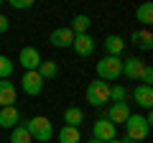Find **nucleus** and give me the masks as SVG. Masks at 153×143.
Listing matches in <instances>:
<instances>
[{"label":"nucleus","mask_w":153,"mask_h":143,"mask_svg":"<svg viewBox=\"0 0 153 143\" xmlns=\"http://www.w3.org/2000/svg\"><path fill=\"white\" fill-rule=\"evenodd\" d=\"M23 125L31 133V138H36V141H41V143H49L51 138H54V123L46 115H33V118H28Z\"/></svg>","instance_id":"f257e3e1"},{"label":"nucleus","mask_w":153,"mask_h":143,"mask_svg":"<svg viewBox=\"0 0 153 143\" xmlns=\"http://www.w3.org/2000/svg\"><path fill=\"white\" fill-rule=\"evenodd\" d=\"M117 77H123V59L120 56H102L97 61V79L110 84Z\"/></svg>","instance_id":"f03ea898"},{"label":"nucleus","mask_w":153,"mask_h":143,"mask_svg":"<svg viewBox=\"0 0 153 143\" xmlns=\"http://www.w3.org/2000/svg\"><path fill=\"white\" fill-rule=\"evenodd\" d=\"M84 97H87V102L92 105V107H102V105L110 102V84L102 82V79H94V82L87 84Z\"/></svg>","instance_id":"7ed1b4c3"},{"label":"nucleus","mask_w":153,"mask_h":143,"mask_svg":"<svg viewBox=\"0 0 153 143\" xmlns=\"http://www.w3.org/2000/svg\"><path fill=\"white\" fill-rule=\"evenodd\" d=\"M125 133H128V141H138V143H143L148 138V133H151V123L146 120L143 115H130L125 120Z\"/></svg>","instance_id":"20e7f679"},{"label":"nucleus","mask_w":153,"mask_h":143,"mask_svg":"<svg viewBox=\"0 0 153 143\" xmlns=\"http://www.w3.org/2000/svg\"><path fill=\"white\" fill-rule=\"evenodd\" d=\"M41 51L36 49V46H23L21 54H18V64L23 66L26 72H36L38 66H41Z\"/></svg>","instance_id":"39448f33"},{"label":"nucleus","mask_w":153,"mask_h":143,"mask_svg":"<svg viewBox=\"0 0 153 143\" xmlns=\"http://www.w3.org/2000/svg\"><path fill=\"white\" fill-rule=\"evenodd\" d=\"M92 138H97V141H102V143H110V141L117 138V128H115L107 118H100L92 125Z\"/></svg>","instance_id":"423d86ee"},{"label":"nucleus","mask_w":153,"mask_h":143,"mask_svg":"<svg viewBox=\"0 0 153 143\" xmlns=\"http://www.w3.org/2000/svg\"><path fill=\"white\" fill-rule=\"evenodd\" d=\"M44 79H41V74H38V72H26V74H23L21 77V89L26 95H31V97H36V95H41L44 92Z\"/></svg>","instance_id":"0eeeda50"},{"label":"nucleus","mask_w":153,"mask_h":143,"mask_svg":"<svg viewBox=\"0 0 153 143\" xmlns=\"http://www.w3.org/2000/svg\"><path fill=\"white\" fill-rule=\"evenodd\" d=\"M130 115H133V112H130V105H128V102H112L107 107V115H105V118L117 128V125H125V120Z\"/></svg>","instance_id":"6e6552de"},{"label":"nucleus","mask_w":153,"mask_h":143,"mask_svg":"<svg viewBox=\"0 0 153 143\" xmlns=\"http://www.w3.org/2000/svg\"><path fill=\"white\" fill-rule=\"evenodd\" d=\"M71 41H74V33L69 28H54L49 36V44L56 49H71Z\"/></svg>","instance_id":"1a4fd4ad"},{"label":"nucleus","mask_w":153,"mask_h":143,"mask_svg":"<svg viewBox=\"0 0 153 143\" xmlns=\"http://www.w3.org/2000/svg\"><path fill=\"white\" fill-rule=\"evenodd\" d=\"M94 39L89 36V33H79V36H74V41H71V49L76 51V56H89L94 51Z\"/></svg>","instance_id":"9d476101"},{"label":"nucleus","mask_w":153,"mask_h":143,"mask_svg":"<svg viewBox=\"0 0 153 143\" xmlns=\"http://www.w3.org/2000/svg\"><path fill=\"white\" fill-rule=\"evenodd\" d=\"M143 66H146V61H140L138 56H128V59H123V74L133 82H138L143 74Z\"/></svg>","instance_id":"9b49d317"},{"label":"nucleus","mask_w":153,"mask_h":143,"mask_svg":"<svg viewBox=\"0 0 153 143\" xmlns=\"http://www.w3.org/2000/svg\"><path fill=\"white\" fill-rule=\"evenodd\" d=\"M18 100V89L10 79H0V107H10Z\"/></svg>","instance_id":"f8f14e48"},{"label":"nucleus","mask_w":153,"mask_h":143,"mask_svg":"<svg viewBox=\"0 0 153 143\" xmlns=\"http://www.w3.org/2000/svg\"><path fill=\"white\" fill-rule=\"evenodd\" d=\"M18 123H21V110H18L16 105H10V107H0V128L13 130Z\"/></svg>","instance_id":"ddd939ff"},{"label":"nucleus","mask_w":153,"mask_h":143,"mask_svg":"<svg viewBox=\"0 0 153 143\" xmlns=\"http://www.w3.org/2000/svg\"><path fill=\"white\" fill-rule=\"evenodd\" d=\"M133 100L138 102V107L151 110V107H153V87H148V84H138V87L133 89Z\"/></svg>","instance_id":"4468645a"},{"label":"nucleus","mask_w":153,"mask_h":143,"mask_svg":"<svg viewBox=\"0 0 153 143\" xmlns=\"http://www.w3.org/2000/svg\"><path fill=\"white\" fill-rule=\"evenodd\" d=\"M105 51H107V56H123V51H125V39L117 36V33L107 36V39H105Z\"/></svg>","instance_id":"2eb2a0df"},{"label":"nucleus","mask_w":153,"mask_h":143,"mask_svg":"<svg viewBox=\"0 0 153 143\" xmlns=\"http://www.w3.org/2000/svg\"><path fill=\"white\" fill-rule=\"evenodd\" d=\"M130 41L138 46V49H143V51H151L153 49V33L148 31V28H143V31H133Z\"/></svg>","instance_id":"dca6fc26"},{"label":"nucleus","mask_w":153,"mask_h":143,"mask_svg":"<svg viewBox=\"0 0 153 143\" xmlns=\"http://www.w3.org/2000/svg\"><path fill=\"white\" fill-rule=\"evenodd\" d=\"M89 26H92V18H89V16H84V13H79V16H74V18H71L69 31L74 33V36H79V33H89Z\"/></svg>","instance_id":"f3484780"},{"label":"nucleus","mask_w":153,"mask_h":143,"mask_svg":"<svg viewBox=\"0 0 153 143\" xmlns=\"http://www.w3.org/2000/svg\"><path fill=\"white\" fill-rule=\"evenodd\" d=\"M135 21L140 23V26L151 28V23H153V3H143V5H138V10H135Z\"/></svg>","instance_id":"a211bd4d"},{"label":"nucleus","mask_w":153,"mask_h":143,"mask_svg":"<svg viewBox=\"0 0 153 143\" xmlns=\"http://www.w3.org/2000/svg\"><path fill=\"white\" fill-rule=\"evenodd\" d=\"M64 123L71 128H79L84 123V110L82 107H66L64 110Z\"/></svg>","instance_id":"6ab92c4d"},{"label":"nucleus","mask_w":153,"mask_h":143,"mask_svg":"<svg viewBox=\"0 0 153 143\" xmlns=\"http://www.w3.org/2000/svg\"><path fill=\"white\" fill-rule=\"evenodd\" d=\"M59 143H82V133H79V128L64 125L59 130Z\"/></svg>","instance_id":"aec40b11"},{"label":"nucleus","mask_w":153,"mask_h":143,"mask_svg":"<svg viewBox=\"0 0 153 143\" xmlns=\"http://www.w3.org/2000/svg\"><path fill=\"white\" fill-rule=\"evenodd\" d=\"M36 72L41 74L44 82H49V79H56V77H59V64H56V61H41V66H38Z\"/></svg>","instance_id":"412c9836"},{"label":"nucleus","mask_w":153,"mask_h":143,"mask_svg":"<svg viewBox=\"0 0 153 143\" xmlns=\"http://www.w3.org/2000/svg\"><path fill=\"white\" fill-rule=\"evenodd\" d=\"M10 143H33L31 133L26 130V125H23V123H18V125L10 130Z\"/></svg>","instance_id":"4be33fe9"},{"label":"nucleus","mask_w":153,"mask_h":143,"mask_svg":"<svg viewBox=\"0 0 153 143\" xmlns=\"http://www.w3.org/2000/svg\"><path fill=\"white\" fill-rule=\"evenodd\" d=\"M13 69H16V64H13V61H10V56L0 54V79H10Z\"/></svg>","instance_id":"5701e85b"},{"label":"nucleus","mask_w":153,"mask_h":143,"mask_svg":"<svg viewBox=\"0 0 153 143\" xmlns=\"http://www.w3.org/2000/svg\"><path fill=\"white\" fill-rule=\"evenodd\" d=\"M128 89L123 84H110V102H125Z\"/></svg>","instance_id":"b1692460"},{"label":"nucleus","mask_w":153,"mask_h":143,"mask_svg":"<svg viewBox=\"0 0 153 143\" xmlns=\"http://www.w3.org/2000/svg\"><path fill=\"white\" fill-rule=\"evenodd\" d=\"M140 82H143V84H148V87H153V66H151V64H146V66H143Z\"/></svg>","instance_id":"393cba45"},{"label":"nucleus","mask_w":153,"mask_h":143,"mask_svg":"<svg viewBox=\"0 0 153 143\" xmlns=\"http://www.w3.org/2000/svg\"><path fill=\"white\" fill-rule=\"evenodd\" d=\"M10 8L13 10H28V8H33V0H10Z\"/></svg>","instance_id":"a878e982"},{"label":"nucleus","mask_w":153,"mask_h":143,"mask_svg":"<svg viewBox=\"0 0 153 143\" xmlns=\"http://www.w3.org/2000/svg\"><path fill=\"white\" fill-rule=\"evenodd\" d=\"M8 28H10V18L0 13V33H8Z\"/></svg>","instance_id":"bb28decb"},{"label":"nucleus","mask_w":153,"mask_h":143,"mask_svg":"<svg viewBox=\"0 0 153 143\" xmlns=\"http://www.w3.org/2000/svg\"><path fill=\"white\" fill-rule=\"evenodd\" d=\"M110 143H125V138H115V141H110Z\"/></svg>","instance_id":"cd10ccee"},{"label":"nucleus","mask_w":153,"mask_h":143,"mask_svg":"<svg viewBox=\"0 0 153 143\" xmlns=\"http://www.w3.org/2000/svg\"><path fill=\"white\" fill-rule=\"evenodd\" d=\"M87 143H102V141H97V138H89V141Z\"/></svg>","instance_id":"c85d7f7f"},{"label":"nucleus","mask_w":153,"mask_h":143,"mask_svg":"<svg viewBox=\"0 0 153 143\" xmlns=\"http://www.w3.org/2000/svg\"><path fill=\"white\" fill-rule=\"evenodd\" d=\"M125 143H138V141H128V138H125Z\"/></svg>","instance_id":"c756f323"},{"label":"nucleus","mask_w":153,"mask_h":143,"mask_svg":"<svg viewBox=\"0 0 153 143\" xmlns=\"http://www.w3.org/2000/svg\"><path fill=\"white\" fill-rule=\"evenodd\" d=\"M0 5H3V3H0Z\"/></svg>","instance_id":"7c9ffc66"}]
</instances>
